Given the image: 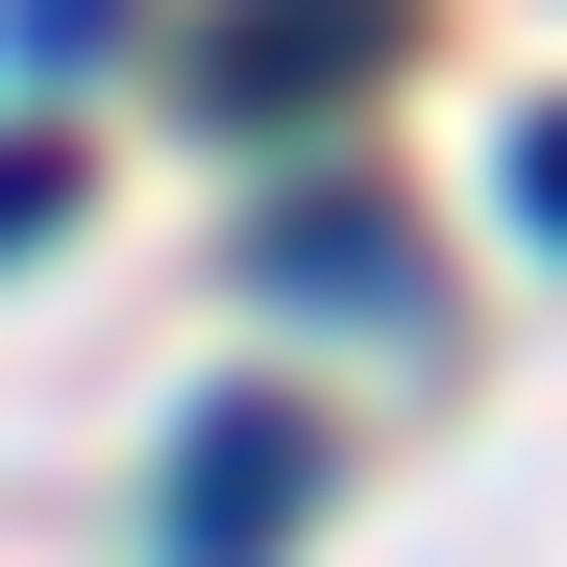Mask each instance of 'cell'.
Wrapping results in <instances>:
<instances>
[{
  "label": "cell",
  "mask_w": 567,
  "mask_h": 567,
  "mask_svg": "<svg viewBox=\"0 0 567 567\" xmlns=\"http://www.w3.org/2000/svg\"><path fill=\"white\" fill-rule=\"evenodd\" d=\"M297 494H321V444H297V420H223L198 468H173V567H271Z\"/></svg>",
  "instance_id": "1"
},
{
  "label": "cell",
  "mask_w": 567,
  "mask_h": 567,
  "mask_svg": "<svg viewBox=\"0 0 567 567\" xmlns=\"http://www.w3.org/2000/svg\"><path fill=\"white\" fill-rule=\"evenodd\" d=\"M0 50H25V74H74V50H124V0H0Z\"/></svg>",
  "instance_id": "2"
},
{
  "label": "cell",
  "mask_w": 567,
  "mask_h": 567,
  "mask_svg": "<svg viewBox=\"0 0 567 567\" xmlns=\"http://www.w3.org/2000/svg\"><path fill=\"white\" fill-rule=\"evenodd\" d=\"M518 198H543V223H567V124H543V148H518Z\"/></svg>",
  "instance_id": "4"
},
{
  "label": "cell",
  "mask_w": 567,
  "mask_h": 567,
  "mask_svg": "<svg viewBox=\"0 0 567 567\" xmlns=\"http://www.w3.org/2000/svg\"><path fill=\"white\" fill-rule=\"evenodd\" d=\"M50 198H74V148H0V247H25V223H50Z\"/></svg>",
  "instance_id": "3"
}]
</instances>
